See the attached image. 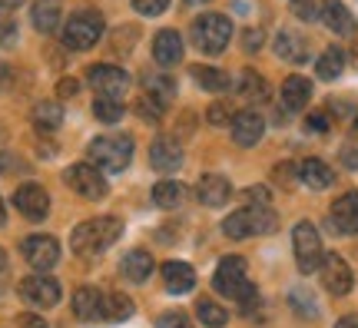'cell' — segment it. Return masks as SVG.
I'll return each instance as SVG.
<instances>
[{"label":"cell","instance_id":"1","mask_svg":"<svg viewBox=\"0 0 358 328\" xmlns=\"http://www.w3.org/2000/svg\"><path fill=\"white\" fill-rule=\"evenodd\" d=\"M213 285H216L219 295H226V299L243 305L245 312L259 302V292H256V285L245 278V262L239 259V255H226V259L216 265Z\"/></svg>","mask_w":358,"mask_h":328},{"label":"cell","instance_id":"2","mask_svg":"<svg viewBox=\"0 0 358 328\" xmlns=\"http://www.w3.org/2000/svg\"><path fill=\"white\" fill-rule=\"evenodd\" d=\"M120 236H123L120 219L103 215V219L80 222V226L70 232V245H73V252H80V255H96V252H103V249H110Z\"/></svg>","mask_w":358,"mask_h":328},{"label":"cell","instance_id":"3","mask_svg":"<svg viewBox=\"0 0 358 328\" xmlns=\"http://www.w3.org/2000/svg\"><path fill=\"white\" fill-rule=\"evenodd\" d=\"M279 226V215L272 213L268 206H245L222 222V232L229 239H252V236H268Z\"/></svg>","mask_w":358,"mask_h":328},{"label":"cell","instance_id":"4","mask_svg":"<svg viewBox=\"0 0 358 328\" xmlns=\"http://www.w3.org/2000/svg\"><path fill=\"white\" fill-rule=\"evenodd\" d=\"M90 163L100 173H123L133 159V139L129 136H100L87 146Z\"/></svg>","mask_w":358,"mask_h":328},{"label":"cell","instance_id":"5","mask_svg":"<svg viewBox=\"0 0 358 328\" xmlns=\"http://www.w3.org/2000/svg\"><path fill=\"white\" fill-rule=\"evenodd\" d=\"M192 43L203 53H222L232 40V24L226 13H199L192 20Z\"/></svg>","mask_w":358,"mask_h":328},{"label":"cell","instance_id":"6","mask_svg":"<svg viewBox=\"0 0 358 328\" xmlns=\"http://www.w3.org/2000/svg\"><path fill=\"white\" fill-rule=\"evenodd\" d=\"M103 37V17L96 10H80L73 13L64 27V43L70 50H90L96 40Z\"/></svg>","mask_w":358,"mask_h":328},{"label":"cell","instance_id":"7","mask_svg":"<svg viewBox=\"0 0 358 328\" xmlns=\"http://www.w3.org/2000/svg\"><path fill=\"white\" fill-rule=\"evenodd\" d=\"M292 249H295V262H299V272L302 276H312L322 265L325 252H322V236L312 222H299L292 232Z\"/></svg>","mask_w":358,"mask_h":328},{"label":"cell","instance_id":"8","mask_svg":"<svg viewBox=\"0 0 358 328\" xmlns=\"http://www.w3.org/2000/svg\"><path fill=\"white\" fill-rule=\"evenodd\" d=\"M64 183L70 186V190L77 192V196H83V199L90 202H96L103 199L106 192H110V186H106V179H103V173L96 169L93 163H77V166H70L64 173Z\"/></svg>","mask_w":358,"mask_h":328},{"label":"cell","instance_id":"9","mask_svg":"<svg viewBox=\"0 0 358 328\" xmlns=\"http://www.w3.org/2000/svg\"><path fill=\"white\" fill-rule=\"evenodd\" d=\"M87 83L100 97H110V100H123V93L129 90V76L127 70L120 66H110V64H93L87 70Z\"/></svg>","mask_w":358,"mask_h":328},{"label":"cell","instance_id":"10","mask_svg":"<svg viewBox=\"0 0 358 328\" xmlns=\"http://www.w3.org/2000/svg\"><path fill=\"white\" fill-rule=\"evenodd\" d=\"M20 299L27 305H34V308H53V305L60 302V282L50 276H27L20 282Z\"/></svg>","mask_w":358,"mask_h":328},{"label":"cell","instance_id":"11","mask_svg":"<svg viewBox=\"0 0 358 328\" xmlns=\"http://www.w3.org/2000/svg\"><path fill=\"white\" fill-rule=\"evenodd\" d=\"M20 252H24L27 265H34L37 272H47L60 259V242L53 239V236H27L20 242Z\"/></svg>","mask_w":358,"mask_h":328},{"label":"cell","instance_id":"12","mask_svg":"<svg viewBox=\"0 0 358 328\" xmlns=\"http://www.w3.org/2000/svg\"><path fill=\"white\" fill-rule=\"evenodd\" d=\"M322 285L332 292V295H348L352 292V269H348V262L342 259L338 252H325V259H322Z\"/></svg>","mask_w":358,"mask_h":328},{"label":"cell","instance_id":"13","mask_svg":"<svg viewBox=\"0 0 358 328\" xmlns=\"http://www.w3.org/2000/svg\"><path fill=\"white\" fill-rule=\"evenodd\" d=\"M13 206L27 215V219H43V215L50 213V196L43 186L37 183H24L20 190L13 192Z\"/></svg>","mask_w":358,"mask_h":328},{"label":"cell","instance_id":"14","mask_svg":"<svg viewBox=\"0 0 358 328\" xmlns=\"http://www.w3.org/2000/svg\"><path fill=\"white\" fill-rule=\"evenodd\" d=\"M329 219H332L335 232H342V236H358V192H345V196H338V199L332 202V213H329Z\"/></svg>","mask_w":358,"mask_h":328},{"label":"cell","instance_id":"15","mask_svg":"<svg viewBox=\"0 0 358 328\" xmlns=\"http://www.w3.org/2000/svg\"><path fill=\"white\" fill-rule=\"evenodd\" d=\"M262 133H266V120L256 110H243L232 116V143L236 146H256Z\"/></svg>","mask_w":358,"mask_h":328},{"label":"cell","instance_id":"16","mask_svg":"<svg viewBox=\"0 0 358 328\" xmlns=\"http://www.w3.org/2000/svg\"><path fill=\"white\" fill-rule=\"evenodd\" d=\"M150 163H153V169H159V173H176L179 166H182V146L169 136L153 139V146H150Z\"/></svg>","mask_w":358,"mask_h":328},{"label":"cell","instance_id":"17","mask_svg":"<svg viewBox=\"0 0 358 328\" xmlns=\"http://www.w3.org/2000/svg\"><path fill=\"white\" fill-rule=\"evenodd\" d=\"M196 196H199V202L203 206H209V209H219V206H226L232 196V186L226 176H219V173H206L203 179H199V186H196Z\"/></svg>","mask_w":358,"mask_h":328},{"label":"cell","instance_id":"18","mask_svg":"<svg viewBox=\"0 0 358 328\" xmlns=\"http://www.w3.org/2000/svg\"><path fill=\"white\" fill-rule=\"evenodd\" d=\"M322 20H325V27H329L332 34H338V37H352L358 30L355 17L348 13V7L342 0H322Z\"/></svg>","mask_w":358,"mask_h":328},{"label":"cell","instance_id":"19","mask_svg":"<svg viewBox=\"0 0 358 328\" xmlns=\"http://www.w3.org/2000/svg\"><path fill=\"white\" fill-rule=\"evenodd\" d=\"M73 315H77L80 322L106 318V295L96 289H77L73 292Z\"/></svg>","mask_w":358,"mask_h":328},{"label":"cell","instance_id":"20","mask_svg":"<svg viewBox=\"0 0 358 328\" xmlns=\"http://www.w3.org/2000/svg\"><path fill=\"white\" fill-rule=\"evenodd\" d=\"M153 60L159 66H173L182 60V37L176 30H159L153 37Z\"/></svg>","mask_w":358,"mask_h":328},{"label":"cell","instance_id":"21","mask_svg":"<svg viewBox=\"0 0 358 328\" xmlns=\"http://www.w3.org/2000/svg\"><path fill=\"white\" fill-rule=\"evenodd\" d=\"M163 285L173 295H186L196 285V272H192L189 262H166L163 265Z\"/></svg>","mask_w":358,"mask_h":328},{"label":"cell","instance_id":"22","mask_svg":"<svg viewBox=\"0 0 358 328\" xmlns=\"http://www.w3.org/2000/svg\"><path fill=\"white\" fill-rule=\"evenodd\" d=\"M299 179L306 183L308 190H329L335 183V173L329 163H322V159H315V156H308V159H302V166H299Z\"/></svg>","mask_w":358,"mask_h":328},{"label":"cell","instance_id":"23","mask_svg":"<svg viewBox=\"0 0 358 328\" xmlns=\"http://www.w3.org/2000/svg\"><path fill=\"white\" fill-rule=\"evenodd\" d=\"M308 100H312V83H308L306 76H285V83H282V103H285V110H306Z\"/></svg>","mask_w":358,"mask_h":328},{"label":"cell","instance_id":"24","mask_svg":"<svg viewBox=\"0 0 358 328\" xmlns=\"http://www.w3.org/2000/svg\"><path fill=\"white\" fill-rule=\"evenodd\" d=\"M275 53H279L282 60H289V64H306L308 43H306V37H299L292 30H279V37H275Z\"/></svg>","mask_w":358,"mask_h":328},{"label":"cell","instance_id":"25","mask_svg":"<svg viewBox=\"0 0 358 328\" xmlns=\"http://www.w3.org/2000/svg\"><path fill=\"white\" fill-rule=\"evenodd\" d=\"M120 272H123V278H129V282H146L150 272H153V255L146 252V249H133V252L123 255Z\"/></svg>","mask_w":358,"mask_h":328},{"label":"cell","instance_id":"26","mask_svg":"<svg viewBox=\"0 0 358 328\" xmlns=\"http://www.w3.org/2000/svg\"><path fill=\"white\" fill-rule=\"evenodd\" d=\"M239 97H243L245 103H266L268 100V83L256 73V70H243V76H239Z\"/></svg>","mask_w":358,"mask_h":328},{"label":"cell","instance_id":"27","mask_svg":"<svg viewBox=\"0 0 358 328\" xmlns=\"http://www.w3.org/2000/svg\"><path fill=\"white\" fill-rule=\"evenodd\" d=\"M192 80L206 90V93H226L229 90V73H222L216 66H192Z\"/></svg>","mask_w":358,"mask_h":328},{"label":"cell","instance_id":"28","mask_svg":"<svg viewBox=\"0 0 358 328\" xmlns=\"http://www.w3.org/2000/svg\"><path fill=\"white\" fill-rule=\"evenodd\" d=\"M34 27L40 34H53L60 27V3L57 0H37L34 3Z\"/></svg>","mask_w":358,"mask_h":328},{"label":"cell","instance_id":"29","mask_svg":"<svg viewBox=\"0 0 358 328\" xmlns=\"http://www.w3.org/2000/svg\"><path fill=\"white\" fill-rule=\"evenodd\" d=\"M182 199H186V190H182V183H156L153 186V206H159V209H176V206H182Z\"/></svg>","mask_w":358,"mask_h":328},{"label":"cell","instance_id":"30","mask_svg":"<svg viewBox=\"0 0 358 328\" xmlns=\"http://www.w3.org/2000/svg\"><path fill=\"white\" fill-rule=\"evenodd\" d=\"M60 120H64V110H60V103L57 100H43V103L34 106V123H37V129L53 133V129L60 127Z\"/></svg>","mask_w":358,"mask_h":328},{"label":"cell","instance_id":"31","mask_svg":"<svg viewBox=\"0 0 358 328\" xmlns=\"http://www.w3.org/2000/svg\"><path fill=\"white\" fill-rule=\"evenodd\" d=\"M342 66H345V53L338 50V47H329V50L319 57L315 73H319V80H335V76L342 73Z\"/></svg>","mask_w":358,"mask_h":328},{"label":"cell","instance_id":"32","mask_svg":"<svg viewBox=\"0 0 358 328\" xmlns=\"http://www.w3.org/2000/svg\"><path fill=\"white\" fill-rule=\"evenodd\" d=\"M196 315H199V322L209 328H222L229 322V312H226L222 305H216L213 299H199V302H196Z\"/></svg>","mask_w":358,"mask_h":328},{"label":"cell","instance_id":"33","mask_svg":"<svg viewBox=\"0 0 358 328\" xmlns=\"http://www.w3.org/2000/svg\"><path fill=\"white\" fill-rule=\"evenodd\" d=\"M93 116H96L100 123H116V120H123V100L96 97V103H93Z\"/></svg>","mask_w":358,"mask_h":328},{"label":"cell","instance_id":"34","mask_svg":"<svg viewBox=\"0 0 358 328\" xmlns=\"http://www.w3.org/2000/svg\"><path fill=\"white\" fill-rule=\"evenodd\" d=\"M133 110H136V116H143L146 123H159V120H163V110H166V103L156 100V97H150V93H143Z\"/></svg>","mask_w":358,"mask_h":328},{"label":"cell","instance_id":"35","mask_svg":"<svg viewBox=\"0 0 358 328\" xmlns=\"http://www.w3.org/2000/svg\"><path fill=\"white\" fill-rule=\"evenodd\" d=\"M133 315V302H129L127 295H120V292H113V295H106V318L110 322H123V318Z\"/></svg>","mask_w":358,"mask_h":328},{"label":"cell","instance_id":"36","mask_svg":"<svg viewBox=\"0 0 358 328\" xmlns=\"http://www.w3.org/2000/svg\"><path fill=\"white\" fill-rule=\"evenodd\" d=\"M143 83H146V93L156 97V100H169V93H173V80L169 76H159V73H146L143 76Z\"/></svg>","mask_w":358,"mask_h":328},{"label":"cell","instance_id":"37","mask_svg":"<svg viewBox=\"0 0 358 328\" xmlns=\"http://www.w3.org/2000/svg\"><path fill=\"white\" fill-rule=\"evenodd\" d=\"M292 13L299 20H315L322 17V0H292Z\"/></svg>","mask_w":358,"mask_h":328},{"label":"cell","instance_id":"38","mask_svg":"<svg viewBox=\"0 0 358 328\" xmlns=\"http://www.w3.org/2000/svg\"><path fill=\"white\" fill-rule=\"evenodd\" d=\"M272 179H275L279 186H285V190H289V186H292L295 179H299V169H295L292 163H279L275 169H272Z\"/></svg>","mask_w":358,"mask_h":328},{"label":"cell","instance_id":"39","mask_svg":"<svg viewBox=\"0 0 358 328\" xmlns=\"http://www.w3.org/2000/svg\"><path fill=\"white\" fill-rule=\"evenodd\" d=\"M13 43H17V24L13 17L0 13V47H13Z\"/></svg>","mask_w":358,"mask_h":328},{"label":"cell","instance_id":"40","mask_svg":"<svg viewBox=\"0 0 358 328\" xmlns=\"http://www.w3.org/2000/svg\"><path fill=\"white\" fill-rule=\"evenodd\" d=\"M133 7H136V13H143V17H159V13L169 7V0H133Z\"/></svg>","mask_w":358,"mask_h":328},{"label":"cell","instance_id":"41","mask_svg":"<svg viewBox=\"0 0 358 328\" xmlns=\"http://www.w3.org/2000/svg\"><path fill=\"white\" fill-rule=\"evenodd\" d=\"M156 328H192V322L182 312H166V315L156 318Z\"/></svg>","mask_w":358,"mask_h":328},{"label":"cell","instance_id":"42","mask_svg":"<svg viewBox=\"0 0 358 328\" xmlns=\"http://www.w3.org/2000/svg\"><path fill=\"white\" fill-rule=\"evenodd\" d=\"M133 37H136V27H120L113 34V50H133Z\"/></svg>","mask_w":358,"mask_h":328},{"label":"cell","instance_id":"43","mask_svg":"<svg viewBox=\"0 0 358 328\" xmlns=\"http://www.w3.org/2000/svg\"><path fill=\"white\" fill-rule=\"evenodd\" d=\"M206 120H209L213 127H226L232 116H229V110H226L222 103H213V106H209V113H206Z\"/></svg>","mask_w":358,"mask_h":328},{"label":"cell","instance_id":"44","mask_svg":"<svg viewBox=\"0 0 358 328\" xmlns=\"http://www.w3.org/2000/svg\"><path fill=\"white\" fill-rule=\"evenodd\" d=\"M77 90H80L77 80H73V76H64V80L57 83V97H60V100H70V97H77Z\"/></svg>","mask_w":358,"mask_h":328},{"label":"cell","instance_id":"45","mask_svg":"<svg viewBox=\"0 0 358 328\" xmlns=\"http://www.w3.org/2000/svg\"><path fill=\"white\" fill-rule=\"evenodd\" d=\"M245 199H249V206H268V190L266 186H252V190H245Z\"/></svg>","mask_w":358,"mask_h":328},{"label":"cell","instance_id":"46","mask_svg":"<svg viewBox=\"0 0 358 328\" xmlns=\"http://www.w3.org/2000/svg\"><path fill=\"white\" fill-rule=\"evenodd\" d=\"M243 40H245V50H249V53H256L259 47H262V30H245Z\"/></svg>","mask_w":358,"mask_h":328},{"label":"cell","instance_id":"47","mask_svg":"<svg viewBox=\"0 0 358 328\" xmlns=\"http://www.w3.org/2000/svg\"><path fill=\"white\" fill-rule=\"evenodd\" d=\"M308 129H312V133H329V116H325V113H312V116H308Z\"/></svg>","mask_w":358,"mask_h":328},{"label":"cell","instance_id":"48","mask_svg":"<svg viewBox=\"0 0 358 328\" xmlns=\"http://www.w3.org/2000/svg\"><path fill=\"white\" fill-rule=\"evenodd\" d=\"M20 328H47V325H43V318H37V315H20Z\"/></svg>","mask_w":358,"mask_h":328},{"label":"cell","instance_id":"49","mask_svg":"<svg viewBox=\"0 0 358 328\" xmlns=\"http://www.w3.org/2000/svg\"><path fill=\"white\" fill-rule=\"evenodd\" d=\"M342 163H345L348 169H358V152L355 150H342Z\"/></svg>","mask_w":358,"mask_h":328},{"label":"cell","instance_id":"50","mask_svg":"<svg viewBox=\"0 0 358 328\" xmlns=\"http://www.w3.org/2000/svg\"><path fill=\"white\" fill-rule=\"evenodd\" d=\"M335 328H358V315H345L335 322Z\"/></svg>","mask_w":358,"mask_h":328},{"label":"cell","instance_id":"51","mask_svg":"<svg viewBox=\"0 0 358 328\" xmlns=\"http://www.w3.org/2000/svg\"><path fill=\"white\" fill-rule=\"evenodd\" d=\"M20 3H24V0H0V7H3V10H17Z\"/></svg>","mask_w":358,"mask_h":328},{"label":"cell","instance_id":"52","mask_svg":"<svg viewBox=\"0 0 358 328\" xmlns=\"http://www.w3.org/2000/svg\"><path fill=\"white\" fill-rule=\"evenodd\" d=\"M7 222V209H3V199H0V226Z\"/></svg>","mask_w":358,"mask_h":328},{"label":"cell","instance_id":"53","mask_svg":"<svg viewBox=\"0 0 358 328\" xmlns=\"http://www.w3.org/2000/svg\"><path fill=\"white\" fill-rule=\"evenodd\" d=\"M3 269H7V252L0 249V272H3Z\"/></svg>","mask_w":358,"mask_h":328},{"label":"cell","instance_id":"54","mask_svg":"<svg viewBox=\"0 0 358 328\" xmlns=\"http://www.w3.org/2000/svg\"><path fill=\"white\" fill-rule=\"evenodd\" d=\"M3 76H7V64H0V80H3Z\"/></svg>","mask_w":358,"mask_h":328},{"label":"cell","instance_id":"55","mask_svg":"<svg viewBox=\"0 0 358 328\" xmlns=\"http://www.w3.org/2000/svg\"><path fill=\"white\" fill-rule=\"evenodd\" d=\"M352 60H355V66H358V43H355V50H352Z\"/></svg>","mask_w":358,"mask_h":328},{"label":"cell","instance_id":"56","mask_svg":"<svg viewBox=\"0 0 358 328\" xmlns=\"http://www.w3.org/2000/svg\"><path fill=\"white\" fill-rule=\"evenodd\" d=\"M352 136H355V139H358V120H355V127H352Z\"/></svg>","mask_w":358,"mask_h":328},{"label":"cell","instance_id":"57","mask_svg":"<svg viewBox=\"0 0 358 328\" xmlns=\"http://www.w3.org/2000/svg\"><path fill=\"white\" fill-rule=\"evenodd\" d=\"M186 3H206V0H186Z\"/></svg>","mask_w":358,"mask_h":328}]
</instances>
